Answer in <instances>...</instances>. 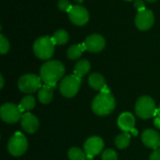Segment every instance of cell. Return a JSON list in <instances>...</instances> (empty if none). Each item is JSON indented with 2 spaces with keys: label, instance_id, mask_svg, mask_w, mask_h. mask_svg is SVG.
I'll use <instances>...</instances> for the list:
<instances>
[{
  "label": "cell",
  "instance_id": "cell-1",
  "mask_svg": "<svg viewBox=\"0 0 160 160\" xmlns=\"http://www.w3.org/2000/svg\"><path fill=\"white\" fill-rule=\"evenodd\" d=\"M65 73V67L64 65L56 60L48 61L42 65L40 68V79L41 81L52 87H55L56 83L60 81Z\"/></svg>",
  "mask_w": 160,
  "mask_h": 160
},
{
  "label": "cell",
  "instance_id": "cell-2",
  "mask_svg": "<svg viewBox=\"0 0 160 160\" xmlns=\"http://www.w3.org/2000/svg\"><path fill=\"white\" fill-rule=\"evenodd\" d=\"M115 108L114 97L111 94L107 85L100 91V93L95 97L92 102L93 112L99 116H105L113 112Z\"/></svg>",
  "mask_w": 160,
  "mask_h": 160
},
{
  "label": "cell",
  "instance_id": "cell-3",
  "mask_svg": "<svg viewBox=\"0 0 160 160\" xmlns=\"http://www.w3.org/2000/svg\"><path fill=\"white\" fill-rule=\"evenodd\" d=\"M54 46H55V43L53 42V39L52 37H49V36L41 37L38 38L34 43V46H33L34 53L39 59H42V60L49 59L53 54Z\"/></svg>",
  "mask_w": 160,
  "mask_h": 160
},
{
  "label": "cell",
  "instance_id": "cell-4",
  "mask_svg": "<svg viewBox=\"0 0 160 160\" xmlns=\"http://www.w3.org/2000/svg\"><path fill=\"white\" fill-rule=\"evenodd\" d=\"M135 112L136 114L142 119H148L150 117L155 116L157 112L155 101L152 98L148 96H143L140 98L136 102Z\"/></svg>",
  "mask_w": 160,
  "mask_h": 160
},
{
  "label": "cell",
  "instance_id": "cell-5",
  "mask_svg": "<svg viewBox=\"0 0 160 160\" xmlns=\"http://www.w3.org/2000/svg\"><path fill=\"white\" fill-rule=\"evenodd\" d=\"M82 80L80 77L73 75H68L65 77L60 82V92L66 98H72L74 97L81 86Z\"/></svg>",
  "mask_w": 160,
  "mask_h": 160
},
{
  "label": "cell",
  "instance_id": "cell-6",
  "mask_svg": "<svg viewBox=\"0 0 160 160\" xmlns=\"http://www.w3.org/2000/svg\"><path fill=\"white\" fill-rule=\"evenodd\" d=\"M28 147V142L26 138L20 132H16L8 141V150L13 157L22 156Z\"/></svg>",
  "mask_w": 160,
  "mask_h": 160
},
{
  "label": "cell",
  "instance_id": "cell-7",
  "mask_svg": "<svg viewBox=\"0 0 160 160\" xmlns=\"http://www.w3.org/2000/svg\"><path fill=\"white\" fill-rule=\"evenodd\" d=\"M18 87L22 93H35L41 87V79L35 74H25L19 79Z\"/></svg>",
  "mask_w": 160,
  "mask_h": 160
},
{
  "label": "cell",
  "instance_id": "cell-8",
  "mask_svg": "<svg viewBox=\"0 0 160 160\" xmlns=\"http://www.w3.org/2000/svg\"><path fill=\"white\" fill-rule=\"evenodd\" d=\"M0 116L4 122L8 124H14L22 119V110L20 106L13 103H5L1 106Z\"/></svg>",
  "mask_w": 160,
  "mask_h": 160
},
{
  "label": "cell",
  "instance_id": "cell-9",
  "mask_svg": "<svg viewBox=\"0 0 160 160\" xmlns=\"http://www.w3.org/2000/svg\"><path fill=\"white\" fill-rule=\"evenodd\" d=\"M104 147L103 140L98 136H93L88 138L83 145L84 152L86 154V160H93L94 157L102 152Z\"/></svg>",
  "mask_w": 160,
  "mask_h": 160
},
{
  "label": "cell",
  "instance_id": "cell-10",
  "mask_svg": "<svg viewBox=\"0 0 160 160\" xmlns=\"http://www.w3.org/2000/svg\"><path fill=\"white\" fill-rule=\"evenodd\" d=\"M69 20L76 25H84L89 21V13L87 9L81 6H73L68 11Z\"/></svg>",
  "mask_w": 160,
  "mask_h": 160
},
{
  "label": "cell",
  "instance_id": "cell-11",
  "mask_svg": "<svg viewBox=\"0 0 160 160\" xmlns=\"http://www.w3.org/2000/svg\"><path fill=\"white\" fill-rule=\"evenodd\" d=\"M154 22H155L154 13L150 9H144L142 11H139L135 19V23L137 27L142 31L150 29L153 26Z\"/></svg>",
  "mask_w": 160,
  "mask_h": 160
},
{
  "label": "cell",
  "instance_id": "cell-12",
  "mask_svg": "<svg viewBox=\"0 0 160 160\" xmlns=\"http://www.w3.org/2000/svg\"><path fill=\"white\" fill-rule=\"evenodd\" d=\"M83 45L86 51L91 52H98L104 49L106 45V41H105V38L101 35L94 34V35L88 36L85 38Z\"/></svg>",
  "mask_w": 160,
  "mask_h": 160
},
{
  "label": "cell",
  "instance_id": "cell-13",
  "mask_svg": "<svg viewBox=\"0 0 160 160\" xmlns=\"http://www.w3.org/2000/svg\"><path fill=\"white\" fill-rule=\"evenodd\" d=\"M117 125L124 132H132L134 135L138 134L135 129V117L130 112H123L118 117Z\"/></svg>",
  "mask_w": 160,
  "mask_h": 160
},
{
  "label": "cell",
  "instance_id": "cell-14",
  "mask_svg": "<svg viewBox=\"0 0 160 160\" xmlns=\"http://www.w3.org/2000/svg\"><path fill=\"white\" fill-rule=\"evenodd\" d=\"M142 141L143 144L151 149H158L160 147L159 134L153 129H146L142 136Z\"/></svg>",
  "mask_w": 160,
  "mask_h": 160
},
{
  "label": "cell",
  "instance_id": "cell-15",
  "mask_svg": "<svg viewBox=\"0 0 160 160\" xmlns=\"http://www.w3.org/2000/svg\"><path fill=\"white\" fill-rule=\"evenodd\" d=\"M21 126L24 131L27 133H35L39 127V123L38 118L32 113H24L21 119Z\"/></svg>",
  "mask_w": 160,
  "mask_h": 160
},
{
  "label": "cell",
  "instance_id": "cell-16",
  "mask_svg": "<svg viewBox=\"0 0 160 160\" xmlns=\"http://www.w3.org/2000/svg\"><path fill=\"white\" fill-rule=\"evenodd\" d=\"M88 82L89 85L98 91H101L105 86H106V82L104 77L99 74V73H93L89 76L88 78Z\"/></svg>",
  "mask_w": 160,
  "mask_h": 160
},
{
  "label": "cell",
  "instance_id": "cell-17",
  "mask_svg": "<svg viewBox=\"0 0 160 160\" xmlns=\"http://www.w3.org/2000/svg\"><path fill=\"white\" fill-rule=\"evenodd\" d=\"M52 97H53V87L50 86V85H43L38 94V100L43 103V104H48L52 100Z\"/></svg>",
  "mask_w": 160,
  "mask_h": 160
},
{
  "label": "cell",
  "instance_id": "cell-18",
  "mask_svg": "<svg viewBox=\"0 0 160 160\" xmlns=\"http://www.w3.org/2000/svg\"><path fill=\"white\" fill-rule=\"evenodd\" d=\"M90 68H91L90 63L87 60L82 59L76 64L75 68H74V74L76 76L82 78V76H84L85 74H87L90 71Z\"/></svg>",
  "mask_w": 160,
  "mask_h": 160
},
{
  "label": "cell",
  "instance_id": "cell-19",
  "mask_svg": "<svg viewBox=\"0 0 160 160\" xmlns=\"http://www.w3.org/2000/svg\"><path fill=\"white\" fill-rule=\"evenodd\" d=\"M85 48L83 44H76V45H72L69 47V49L68 50L67 55L69 59L71 60H75L77 58H79L82 52H84Z\"/></svg>",
  "mask_w": 160,
  "mask_h": 160
},
{
  "label": "cell",
  "instance_id": "cell-20",
  "mask_svg": "<svg viewBox=\"0 0 160 160\" xmlns=\"http://www.w3.org/2000/svg\"><path fill=\"white\" fill-rule=\"evenodd\" d=\"M52 38L55 45H64L68 40V34L67 31L60 29V30H57Z\"/></svg>",
  "mask_w": 160,
  "mask_h": 160
},
{
  "label": "cell",
  "instance_id": "cell-21",
  "mask_svg": "<svg viewBox=\"0 0 160 160\" xmlns=\"http://www.w3.org/2000/svg\"><path fill=\"white\" fill-rule=\"evenodd\" d=\"M130 143V135L128 132H124L120 135H118L115 139V144L119 149H125L127 148Z\"/></svg>",
  "mask_w": 160,
  "mask_h": 160
},
{
  "label": "cell",
  "instance_id": "cell-22",
  "mask_svg": "<svg viewBox=\"0 0 160 160\" xmlns=\"http://www.w3.org/2000/svg\"><path fill=\"white\" fill-rule=\"evenodd\" d=\"M36 105V100L35 98L32 96H26L24 98H22V99L21 100L20 103V108L22 111H30L32 109H34Z\"/></svg>",
  "mask_w": 160,
  "mask_h": 160
},
{
  "label": "cell",
  "instance_id": "cell-23",
  "mask_svg": "<svg viewBox=\"0 0 160 160\" xmlns=\"http://www.w3.org/2000/svg\"><path fill=\"white\" fill-rule=\"evenodd\" d=\"M68 158L69 160H85L86 154L78 147H72L68 151Z\"/></svg>",
  "mask_w": 160,
  "mask_h": 160
},
{
  "label": "cell",
  "instance_id": "cell-24",
  "mask_svg": "<svg viewBox=\"0 0 160 160\" xmlns=\"http://www.w3.org/2000/svg\"><path fill=\"white\" fill-rule=\"evenodd\" d=\"M9 50V42L8 40L3 36L0 35V52L1 54H5Z\"/></svg>",
  "mask_w": 160,
  "mask_h": 160
},
{
  "label": "cell",
  "instance_id": "cell-25",
  "mask_svg": "<svg viewBox=\"0 0 160 160\" xmlns=\"http://www.w3.org/2000/svg\"><path fill=\"white\" fill-rule=\"evenodd\" d=\"M102 160H117V154L112 149H107L102 153Z\"/></svg>",
  "mask_w": 160,
  "mask_h": 160
},
{
  "label": "cell",
  "instance_id": "cell-26",
  "mask_svg": "<svg viewBox=\"0 0 160 160\" xmlns=\"http://www.w3.org/2000/svg\"><path fill=\"white\" fill-rule=\"evenodd\" d=\"M73 6H71L70 2L68 0H59L58 1V8L62 11L68 12L71 9Z\"/></svg>",
  "mask_w": 160,
  "mask_h": 160
},
{
  "label": "cell",
  "instance_id": "cell-27",
  "mask_svg": "<svg viewBox=\"0 0 160 160\" xmlns=\"http://www.w3.org/2000/svg\"><path fill=\"white\" fill-rule=\"evenodd\" d=\"M134 7L139 10V11H142L145 8V3L142 0H135L134 2Z\"/></svg>",
  "mask_w": 160,
  "mask_h": 160
},
{
  "label": "cell",
  "instance_id": "cell-28",
  "mask_svg": "<svg viewBox=\"0 0 160 160\" xmlns=\"http://www.w3.org/2000/svg\"><path fill=\"white\" fill-rule=\"evenodd\" d=\"M150 160H160V147L158 149H156L150 156Z\"/></svg>",
  "mask_w": 160,
  "mask_h": 160
},
{
  "label": "cell",
  "instance_id": "cell-29",
  "mask_svg": "<svg viewBox=\"0 0 160 160\" xmlns=\"http://www.w3.org/2000/svg\"><path fill=\"white\" fill-rule=\"evenodd\" d=\"M155 126H156V128L160 129V117H158L155 119Z\"/></svg>",
  "mask_w": 160,
  "mask_h": 160
},
{
  "label": "cell",
  "instance_id": "cell-30",
  "mask_svg": "<svg viewBox=\"0 0 160 160\" xmlns=\"http://www.w3.org/2000/svg\"><path fill=\"white\" fill-rule=\"evenodd\" d=\"M0 80H1V85H0V88L2 89V88H3V86H4V78H3V76H2V75L0 76Z\"/></svg>",
  "mask_w": 160,
  "mask_h": 160
},
{
  "label": "cell",
  "instance_id": "cell-31",
  "mask_svg": "<svg viewBox=\"0 0 160 160\" xmlns=\"http://www.w3.org/2000/svg\"><path fill=\"white\" fill-rule=\"evenodd\" d=\"M156 115H158V117H160V106L157 109V112H156Z\"/></svg>",
  "mask_w": 160,
  "mask_h": 160
},
{
  "label": "cell",
  "instance_id": "cell-32",
  "mask_svg": "<svg viewBox=\"0 0 160 160\" xmlns=\"http://www.w3.org/2000/svg\"><path fill=\"white\" fill-rule=\"evenodd\" d=\"M147 2H150V3H154V2H156L157 0H146Z\"/></svg>",
  "mask_w": 160,
  "mask_h": 160
},
{
  "label": "cell",
  "instance_id": "cell-33",
  "mask_svg": "<svg viewBox=\"0 0 160 160\" xmlns=\"http://www.w3.org/2000/svg\"><path fill=\"white\" fill-rule=\"evenodd\" d=\"M76 1H77V2H80V3H81V2H82L83 0H76Z\"/></svg>",
  "mask_w": 160,
  "mask_h": 160
},
{
  "label": "cell",
  "instance_id": "cell-34",
  "mask_svg": "<svg viewBox=\"0 0 160 160\" xmlns=\"http://www.w3.org/2000/svg\"><path fill=\"white\" fill-rule=\"evenodd\" d=\"M126 1H132V0H126Z\"/></svg>",
  "mask_w": 160,
  "mask_h": 160
}]
</instances>
